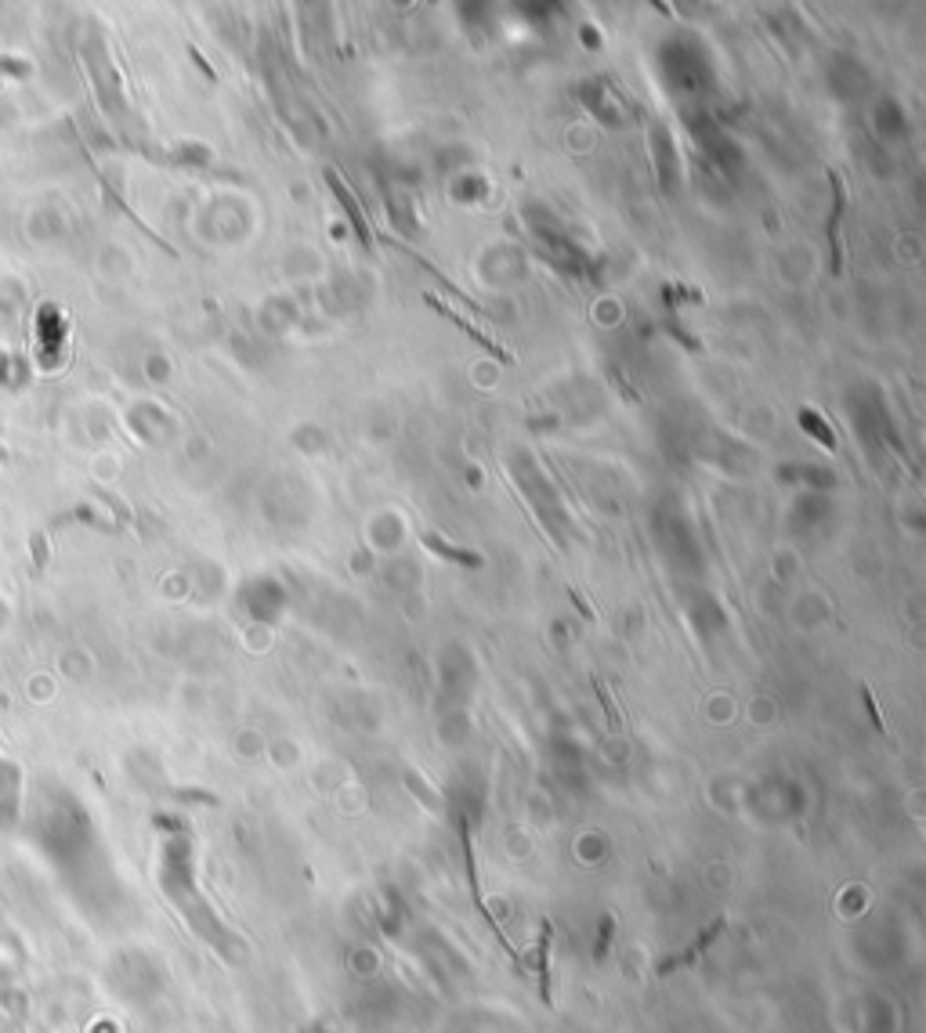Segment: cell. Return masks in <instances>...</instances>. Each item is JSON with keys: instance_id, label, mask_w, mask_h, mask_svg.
<instances>
[{"instance_id": "obj_1", "label": "cell", "mask_w": 926, "mask_h": 1033, "mask_svg": "<svg viewBox=\"0 0 926 1033\" xmlns=\"http://www.w3.org/2000/svg\"><path fill=\"white\" fill-rule=\"evenodd\" d=\"M427 304H434V297H431V294H427ZM434 308H439L442 315H449V318H453V322H456V326H460L463 332H467V337H471L474 344H482L485 351H492V355H496V358H503V361H511V351H503V347H500L496 340H492L489 332H482V329H477V326H471V322H463V315H453V311H449V308H442V304H434Z\"/></svg>"}, {"instance_id": "obj_2", "label": "cell", "mask_w": 926, "mask_h": 1033, "mask_svg": "<svg viewBox=\"0 0 926 1033\" xmlns=\"http://www.w3.org/2000/svg\"><path fill=\"white\" fill-rule=\"evenodd\" d=\"M326 178H329V185L337 188V199H341V207L352 213V225H355V231L362 236V242H370V231H366V217H362V210H358V202H355V196H352V188H347L341 178H337V170H326Z\"/></svg>"}, {"instance_id": "obj_3", "label": "cell", "mask_w": 926, "mask_h": 1033, "mask_svg": "<svg viewBox=\"0 0 926 1033\" xmlns=\"http://www.w3.org/2000/svg\"><path fill=\"white\" fill-rule=\"evenodd\" d=\"M424 546H427V549H434V553H442V557H449V560H460V564H474V567L482 564V560L474 557V553L453 549V546H449V543H442L439 535H424Z\"/></svg>"}, {"instance_id": "obj_4", "label": "cell", "mask_w": 926, "mask_h": 1033, "mask_svg": "<svg viewBox=\"0 0 926 1033\" xmlns=\"http://www.w3.org/2000/svg\"><path fill=\"white\" fill-rule=\"evenodd\" d=\"M800 424H804V430H815L818 438L825 441V445H833V434L821 427V419L815 416V413H800Z\"/></svg>"}, {"instance_id": "obj_5", "label": "cell", "mask_w": 926, "mask_h": 1033, "mask_svg": "<svg viewBox=\"0 0 926 1033\" xmlns=\"http://www.w3.org/2000/svg\"><path fill=\"white\" fill-rule=\"evenodd\" d=\"M0 69H4V72H26L22 62H0Z\"/></svg>"}]
</instances>
